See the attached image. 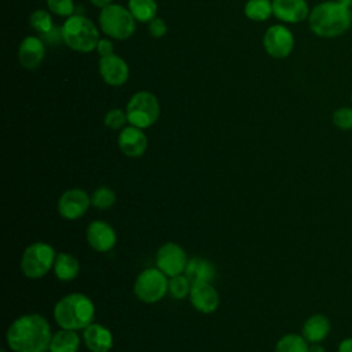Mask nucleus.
Returning a JSON list of instances; mask_svg holds the SVG:
<instances>
[{"instance_id":"obj_1","label":"nucleus","mask_w":352,"mask_h":352,"mask_svg":"<svg viewBox=\"0 0 352 352\" xmlns=\"http://www.w3.org/2000/svg\"><path fill=\"white\" fill-rule=\"evenodd\" d=\"M52 338L48 320L38 314H28L15 319L7 329L6 341L14 352H44Z\"/></svg>"},{"instance_id":"obj_2","label":"nucleus","mask_w":352,"mask_h":352,"mask_svg":"<svg viewBox=\"0 0 352 352\" xmlns=\"http://www.w3.org/2000/svg\"><path fill=\"white\" fill-rule=\"evenodd\" d=\"M311 30L324 38H333L344 34L351 26V8L337 0H327L316 4L308 16Z\"/></svg>"},{"instance_id":"obj_3","label":"nucleus","mask_w":352,"mask_h":352,"mask_svg":"<svg viewBox=\"0 0 352 352\" xmlns=\"http://www.w3.org/2000/svg\"><path fill=\"white\" fill-rule=\"evenodd\" d=\"M95 316V305L89 297L82 293H70L63 296L54 308V319L60 329L84 330Z\"/></svg>"},{"instance_id":"obj_4","label":"nucleus","mask_w":352,"mask_h":352,"mask_svg":"<svg viewBox=\"0 0 352 352\" xmlns=\"http://www.w3.org/2000/svg\"><path fill=\"white\" fill-rule=\"evenodd\" d=\"M60 29L66 45L78 52H89L96 50L100 40L99 32L94 22L82 15L69 16Z\"/></svg>"},{"instance_id":"obj_5","label":"nucleus","mask_w":352,"mask_h":352,"mask_svg":"<svg viewBox=\"0 0 352 352\" xmlns=\"http://www.w3.org/2000/svg\"><path fill=\"white\" fill-rule=\"evenodd\" d=\"M56 254L51 245L45 242L30 243L22 253L21 270L30 279L43 278L54 268Z\"/></svg>"},{"instance_id":"obj_6","label":"nucleus","mask_w":352,"mask_h":352,"mask_svg":"<svg viewBox=\"0 0 352 352\" xmlns=\"http://www.w3.org/2000/svg\"><path fill=\"white\" fill-rule=\"evenodd\" d=\"M99 25L104 34L118 40L131 37L136 26L131 11L118 4H110L102 8L99 14Z\"/></svg>"},{"instance_id":"obj_7","label":"nucleus","mask_w":352,"mask_h":352,"mask_svg":"<svg viewBox=\"0 0 352 352\" xmlns=\"http://www.w3.org/2000/svg\"><path fill=\"white\" fill-rule=\"evenodd\" d=\"M128 122L140 129L151 126L160 117V103L157 98L146 91L136 92L126 104Z\"/></svg>"},{"instance_id":"obj_8","label":"nucleus","mask_w":352,"mask_h":352,"mask_svg":"<svg viewBox=\"0 0 352 352\" xmlns=\"http://www.w3.org/2000/svg\"><path fill=\"white\" fill-rule=\"evenodd\" d=\"M168 276L155 268L143 270L133 285V293L142 302L154 304L165 297L168 293Z\"/></svg>"},{"instance_id":"obj_9","label":"nucleus","mask_w":352,"mask_h":352,"mask_svg":"<svg viewBox=\"0 0 352 352\" xmlns=\"http://www.w3.org/2000/svg\"><path fill=\"white\" fill-rule=\"evenodd\" d=\"M187 254L184 249L175 242L161 245L155 253V265L166 276L172 278L184 272L187 265Z\"/></svg>"},{"instance_id":"obj_10","label":"nucleus","mask_w":352,"mask_h":352,"mask_svg":"<svg viewBox=\"0 0 352 352\" xmlns=\"http://www.w3.org/2000/svg\"><path fill=\"white\" fill-rule=\"evenodd\" d=\"M267 54L275 59H283L290 55L294 47L292 32L283 25H272L267 29L263 38Z\"/></svg>"},{"instance_id":"obj_11","label":"nucleus","mask_w":352,"mask_h":352,"mask_svg":"<svg viewBox=\"0 0 352 352\" xmlns=\"http://www.w3.org/2000/svg\"><path fill=\"white\" fill-rule=\"evenodd\" d=\"M91 197L82 188L66 190L58 201V212L66 220H77L85 214Z\"/></svg>"},{"instance_id":"obj_12","label":"nucleus","mask_w":352,"mask_h":352,"mask_svg":"<svg viewBox=\"0 0 352 352\" xmlns=\"http://www.w3.org/2000/svg\"><path fill=\"white\" fill-rule=\"evenodd\" d=\"M87 242L95 252L106 253L114 248L117 235L107 221L95 220L87 228Z\"/></svg>"},{"instance_id":"obj_13","label":"nucleus","mask_w":352,"mask_h":352,"mask_svg":"<svg viewBox=\"0 0 352 352\" xmlns=\"http://www.w3.org/2000/svg\"><path fill=\"white\" fill-rule=\"evenodd\" d=\"M188 297L192 307L202 314L214 312L220 304V296L210 282L192 283Z\"/></svg>"},{"instance_id":"obj_14","label":"nucleus","mask_w":352,"mask_h":352,"mask_svg":"<svg viewBox=\"0 0 352 352\" xmlns=\"http://www.w3.org/2000/svg\"><path fill=\"white\" fill-rule=\"evenodd\" d=\"M99 72L102 78L109 85H114V87L122 85L129 76V69L126 62L120 56H117L116 54L100 58Z\"/></svg>"},{"instance_id":"obj_15","label":"nucleus","mask_w":352,"mask_h":352,"mask_svg":"<svg viewBox=\"0 0 352 352\" xmlns=\"http://www.w3.org/2000/svg\"><path fill=\"white\" fill-rule=\"evenodd\" d=\"M118 147L126 157H140L147 148V138L138 126H125L118 135Z\"/></svg>"},{"instance_id":"obj_16","label":"nucleus","mask_w":352,"mask_h":352,"mask_svg":"<svg viewBox=\"0 0 352 352\" xmlns=\"http://www.w3.org/2000/svg\"><path fill=\"white\" fill-rule=\"evenodd\" d=\"M274 15L289 23H298L309 16V7L305 0H272Z\"/></svg>"},{"instance_id":"obj_17","label":"nucleus","mask_w":352,"mask_h":352,"mask_svg":"<svg viewBox=\"0 0 352 352\" xmlns=\"http://www.w3.org/2000/svg\"><path fill=\"white\" fill-rule=\"evenodd\" d=\"M45 48L43 41L38 37L28 36L25 37L18 48V59L21 66L25 69H36L40 66V63L44 59Z\"/></svg>"},{"instance_id":"obj_18","label":"nucleus","mask_w":352,"mask_h":352,"mask_svg":"<svg viewBox=\"0 0 352 352\" xmlns=\"http://www.w3.org/2000/svg\"><path fill=\"white\" fill-rule=\"evenodd\" d=\"M85 346L91 352H109L113 348L111 331L99 323H91L82 331Z\"/></svg>"},{"instance_id":"obj_19","label":"nucleus","mask_w":352,"mask_h":352,"mask_svg":"<svg viewBox=\"0 0 352 352\" xmlns=\"http://www.w3.org/2000/svg\"><path fill=\"white\" fill-rule=\"evenodd\" d=\"M331 331V323L323 314L311 315L302 324L301 336L311 344H320Z\"/></svg>"},{"instance_id":"obj_20","label":"nucleus","mask_w":352,"mask_h":352,"mask_svg":"<svg viewBox=\"0 0 352 352\" xmlns=\"http://www.w3.org/2000/svg\"><path fill=\"white\" fill-rule=\"evenodd\" d=\"M187 279L192 283L212 282L216 276V267L212 261L204 257H191L187 261L186 270L183 272Z\"/></svg>"},{"instance_id":"obj_21","label":"nucleus","mask_w":352,"mask_h":352,"mask_svg":"<svg viewBox=\"0 0 352 352\" xmlns=\"http://www.w3.org/2000/svg\"><path fill=\"white\" fill-rule=\"evenodd\" d=\"M52 270L59 280L69 282L78 275L80 263L74 256L69 253H58Z\"/></svg>"},{"instance_id":"obj_22","label":"nucleus","mask_w":352,"mask_h":352,"mask_svg":"<svg viewBox=\"0 0 352 352\" xmlns=\"http://www.w3.org/2000/svg\"><path fill=\"white\" fill-rule=\"evenodd\" d=\"M80 348V337L74 330L60 329L52 334L48 351L50 352H77Z\"/></svg>"},{"instance_id":"obj_23","label":"nucleus","mask_w":352,"mask_h":352,"mask_svg":"<svg viewBox=\"0 0 352 352\" xmlns=\"http://www.w3.org/2000/svg\"><path fill=\"white\" fill-rule=\"evenodd\" d=\"M128 10L139 22H151L157 15L155 0H129Z\"/></svg>"},{"instance_id":"obj_24","label":"nucleus","mask_w":352,"mask_h":352,"mask_svg":"<svg viewBox=\"0 0 352 352\" xmlns=\"http://www.w3.org/2000/svg\"><path fill=\"white\" fill-rule=\"evenodd\" d=\"M308 341L296 333H289L280 337L275 345V352H308Z\"/></svg>"},{"instance_id":"obj_25","label":"nucleus","mask_w":352,"mask_h":352,"mask_svg":"<svg viewBox=\"0 0 352 352\" xmlns=\"http://www.w3.org/2000/svg\"><path fill=\"white\" fill-rule=\"evenodd\" d=\"M272 14V1L270 0H248L245 4V15L252 21L261 22Z\"/></svg>"},{"instance_id":"obj_26","label":"nucleus","mask_w":352,"mask_h":352,"mask_svg":"<svg viewBox=\"0 0 352 352\" xmlns=\"http://www.w3.org/2000/svg\"><path fill=\"white\" fill-rule=\"evenodd\" d=\"M116 192L110 187L100 186L94 190L91 195V205L99 210H106L116 204Z\"/></svg>"},{"instance_id":"obj_27","label":"nucleus","mask_w":352,"mask_h":352,"mask_svg":"<svg viewBox=\"0 0 352 352\" xmlns=\"http://www.w3.org/2000/svg\"><path fill=\"white\" fill-rule=\"evenodd\" d=\"M191 290V282L187 279L184 274L172 276L168 283V293L175 298V300H183L187 296H190Z\"/></svg>"},{"instance_id":"obj_28","label":"nucleus","mask_w":352,"mask_h":352,"mask_svg":"<svg viewBox=\"0 0 352 352\" xmlns=\"http://www.w3.org/2000/svg\"><path fill=\"white\" fill-rule=\"evenodd\" d=\"M30 26L34 30L40 32L41 34H45V33H48L54 28V23H52L51 15L47 11L36 10L30 15Z\"/></svg>"},{"instance_id":"obj_29","label":"nucleus","mask_w":352,"mask_h":352,"mask_svg":"<svg viewBox=\"0 0 352 352\" xmlns=\"http://www.w3.org/2000/svg\"><path fill=\"white\" fill-rule=\"evenodd\" d=\"M333 124L341 131H351L352 129V107L342 106L334 110L331 116Z\"/></svg>"},{"instance_id":"obj_30","label":"nucleus","mask_w":352,"mask_h":352,"mask_svg":"<svg viewBox=\"0 0 352 352\" xmlns=\"http://www.w3.org/2000/svg\"><path fill=\"white\" fill-rule=\"evenodd\" d=\"M128 122L126 113L120 109H111L104 116V125L110 129H121Z\"/></svg>"},{"instance_id":"obj_31","label":"nucleus","mask_w":352,"mask_h":352,"mask_svg":"<svg viewBox=\"0 0 352 352\" xmlns=\"http://www.w3.org/2000/svg\"><path fill=\"white\" fill-rule=\"evenodd\" d=\"M50 11L59 16H72L74 11L73 0H47Z\"/></svg>"},{"instance_id":"obj_32","label":"nucleus","mask_w":352,"mask_h":352,"mask_svg":"<svg viewBox=\"0 0 352 352\" xmlns=\"http://www.w3.org/2000/svg\"><path fill=\"white\" fill-rule=\"evenodd\" d=\"M166 30H168L166 23L161 18L155 16L151 22H148V32L153 37H162V36H165Z\"/></svg>"},{"instance_id":"obj_33","label":"nucleus","mask_w":352,"mask_h":352,"mask_svg":"<svg viewBox=\"0 0 352 352\" xmlns=\"http://www.w3.org/2000/svg\"><path fill=\"white\" fill-rule=\"evenodd\" d=\"M96 51L98 54L100 55V58L103 56H109L111 54H114V47H113V43L110 40H106V38H100L98 45H96Z\"/></svg>"},{"instance_id":"obj_34","label":"nucleus","mask_w":352,"mask_h":352,"mask_svg":"<svg viewBox=\"0 0 352 352\" xmlns=\"http://www.w3.org/2000/svg\"><path fill=\"white\" fill-rule=\"evenodd\" d=\"M337 352H352V337H348V338L342 340L338 345Z\"/></svg>"},{"instance_id":"obj_35","label":"nucleus","mask_w":352,"mask_h":352,"mask_svg":"<svg viewBox=\"0 0 352 352\" xmlns=\"http://www.w3.org/2000/svg\"><path fill=\"white\" fill-rule=\"evenodd\" d=\"M113 0H91V3L95 6V7H100V8H104L107 6L111 4Z\"/></svg>"},{"instance_id":"obj_36","label":"nucleus","mask_w":352,"mask_h":352,"mask_svg":"<svg viewBox=\"0 0 352 352\" xmlns=\"http://www.w3.org/2000/svg\"><path fill=\"white\" fill-rule=\"evenodd\" d=\"M308 352H324L323 346L320 344H312L309 345V351Z\"/></svg>"},{"instance_id":"obj_37","label":"nucleus","mask_w":352,"mask_h":352,"mask_svg":"<svg viewBox=\"0 0 352 352\" xmlns=\"http://www.w3.org/2000/svg\"><path fill=\"white\" fill-rule=\"evenodd\" d=\"M338 3H341L342 6L348 7V8H352V0H337Z\"/></svg>"},{"instance_id":"obj_38","label":"nucleus","mask_w":352,"mask_h":352,"mask_svg":"<svg viewBox=\"0 0 352 352\" xmlns=\"http://www.w3.org/2000/svg\"><path fill=\"white\" fill-rule=\"evenodd\" d=\"M351 21H352V8H351Z\"/></svg>"},{"instance_id":"obj_39","label":"nucleus","mask_w":352,"mask_h":352,"mask_svg":"<svg viewBox=\"0 0 352 352\" xmlns=\"http://www.w3.org/2000/svg\"><path fill=\"white\" fill-rule=\"evenodd\" d=\"M1 352H6V349H1Z\"/></svg>"},{"instance_id":"obj_40","label":"nucleus","mask_w":352,"mask_h":352,"mask_svg":"<svg viewBox=\"0 0 352 352\" xmlns=\"http://www.w3.org/2000/svg\"><path fill=\"white\" fill-rule=\"evenodd\" d=\"M351 99H352V96H351Z\"/></svg>"},{"instance_id":"obj_41","label":"nucleus","mask_w":352,"mask_h":352,"mask_svg":"<svg viewBox=\"0 0 352 352\" xmlns=\"http://www.w3.org/2000/svg\"><path fill=\"white\" fill-rule=\"evenodd\" d=\"M44 352H45V351H44Z\"/></svg>"}]
</instances>
